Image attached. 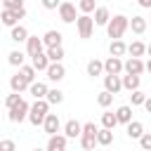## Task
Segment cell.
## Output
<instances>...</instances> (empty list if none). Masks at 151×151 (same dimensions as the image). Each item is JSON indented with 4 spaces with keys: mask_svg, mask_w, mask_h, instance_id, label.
I'll return each instance as SVG.
<instances>
[{
    "mask_svg": "<svg viewBox=\"0 0 151 151\" xmlns=\"http://www.w3.org/2000/svg\"><path fill=\"white\" fill-rule=\"evenodd\" d=\"M7 9H21L24 7V0H7V2H2Z\"/></svg>",
    "mask_w": 151,
    "mask_h": 151,
    "instance_id": "41",
    "label": "cell"
},
{
    "mask_svg": "<svg viewBox=\"0 0 151 151\" xmlns=\"http://www.w3.org/2000/svg\"><path fill=\"white\" fill-rule=\"evenodd\" d=\"M130 28H132V33L142 35V33L146 31V19H144V17H139V14H137V17H132V19H130Z\"/></svg>",
    "mask_w": 151,
    "mask_h": 151,
    "instance_id": "22",
    "label": "cell"
},
{
    "mask_svg": "<svg viewBox=\"0 0 151 151\" xmlns=\"http://www.w3.org/2000/svg\"><path fill=\"white\" fill-rule=\"evenodd\" d=\"M97 142H99V146H109V144L113 142V132H111V127H101V130L97 132Z\"/></svg>",
    "mask_w": 151,
    "mask_h": 151,
    "instance_id": "26",
    "label": "cell"
},
{
    "mask_svg": "<svg viewBox=\"0 0 151 151\" xmlns=\"http://www.w3.org/2000/svg\"><path fill=\"white\" fill-rule=\"evenodd\" d=\"M45 99H47L50 104H61V101H64V92H61V90H50Z\"/></svg>",
    "mask_w": 151,
    "mask_h": 151,
    "instance_id": "35",
    "label": "cell"
},
{
    "mask_svg": "<svg viewBox=\"0 0 151 151\" xmlns=\"http://www.w3.org/2000/svg\"><path fill=\"white\" fill-rule=\"evenodd\" d=\"M47 57H50V61H61V59H64V47H61V45L47 47Z\"/></svg>",
    "mask_w": 151,
    "mask_h": 151,
    "instance_id": "29",
    "label": "cell"
},
{
    "mask_svg": "<svg viewBox=\"0 0 151 151\" xmlns=\"http://www.w3.org/2000/svg\"><path fill=\"white\" fill-rule=\"evenodd\" d=\"M47 78L52 80V83H59V80H64V76H66V68L61 66V61H52L50 66H47Z\"/></svg>",
    "mask_w": 151,
    "mask_h": 151,
    "instance_id": "9",
    "label": "cell"
},
{
    "mask_svg": "<svg viewBox=\"0 0 151 151\" xmlns=\"http://www.w3.org/2000/svg\"><path fill=\"white\" fill-rule=\"evenodd\" d=\"M109 52L113 54V57H123L125 52H127V45L118 38V40H111V45H109Z\"/></svg>",
    "mask_w": 151,
    "mask_h": 151,
    "instance_id": "25",
    "label": "cell"
},
{
    "mask_svg": "<svg viewBox=\"0 0 151 151\" xmlns=\"http://www.w3.org/2000/svg\"><path fill=\"white\" fill-rule=\"evenodd\" d=\"M31 64H33V66H35L38 71H47V66H50L52 61H50V57H47V52H45V54L40 52V54H35V57H31Z\"/></svg>",
    "mask_w": 151,
    "mask_h": 151,
    "instance_id": "19",
    "label": "cell"
},
{
    "mask_svg": "<svg viewBox=\"0 0 151 151\" xmlns=\"http://www.w3.org/2000/svg\"><path fill=\"white\" fill-rule=\"evenodd\" d=\"M47 111H50V101L42 97V99H35V104L31 106V111H28V120L38 127V125H42L45 123V118H47Z\"/></svg>",
    "mask_w": 151,
    "mask_h": 151,
    "instance_id": "2",
    "label": "cell"
},
{
    "mask_svg": "<svg viewBox=\"0 0 151 151\" xmlns=\"http://www.w3.org/2000/svg\"><path fill=\"white\" fill-rule=\"evenodd\" d=\"M28 111H31V106H28V101L26 99H21L17 106H12V109H7V118L12 120V123H21L24 118H28Z\"/></svg>",
    "mask_w": 151,
    "mask_h": 151,
    "instance_id": "4",
    "label": "cell"
},
{
    "mask_svg": "<svg viewBox=\"0 0 151 151\" xmlns=\"http://www.w3.org/2000/svg\"><path fill=\"white\" fill-rule=\"evenodd\" d=\"M19 101H21V92H14V90H12V94L5 99V106H7V109H12V106H17Z\"/></svg>",
    "mask_w": 151,
    "mask_h": 151,
    "instance_id": "37",
    "label": "cell"
},
{
    "mask_svg": "<svg viewBox=\"0 0 151 151\" xmlns=\"http://www.w3.org/2000/svg\"><path fill=\"white\" fill-rule=\"evenodd\" d=\"M78 7H80V12L83 14H90V12H94L97 7H94V0H80L78 2Z\"/></svg>",
    "mask_w": 151,
    "mask_h": 151,
    "instance_id": "38",
    "label": "cell"
},
{
    "mask_svg": "<svg viewBox=\"0 0 151 151\" xmlns=\"http://www.w3.org/2000/svg\"><path fill=\"white\" fill-rule=\"evenodd\" d=\"M104 71H106V73H118V76H120V73L125 71V61H123L120 57H113V54H111V57L104 61Z\"/></svg>",
    "mask_w": 151,
    "mask_h": 151,
    "instance_id": "8",
    "label": "cell"
},
{
    "mask_svg": "<svg viewBox=\"0 0 151 151\" xmlns=\"http://www.w3.org/2000/svg\"><path fill=\"white\" fill-rule=\"evenodd\" d=\"M146 54H149V57H151V45H146Z\"/></svg>",
    "mask_w": 151,
    "mask_h": 151,
    "instance_id": "47",
    "label": "cell"
},
{
    "mask_svg": "<svg viewBox=\"0 0 151 151\" xmlns=\"http://www.w3.org/2000/svg\"><path fill=\"white\" fill-rule=\"evenodd\" d=\"M42 127H45V132H47V134H57V132H59V127H61L59 116H57V113H47V118H45Z\"/></svg>",
    "mask_w": 151,
    "mask_h": 151,
    "instance_id": "12",
    "label": "cell"
},
{
    "mask_svg": "<svg viewBox=\"0 0 151 151\" xmlns=\"http://www.w3.org/2000/svg\"><path fill=\"white\" fill-rule=\"evenodd\" d=\"M139 2V7H144V9H151V0H137Z\"/></svg>",
    "mask_w": 151,
    "mask_h": 151,
    "instance_id": "44",
    "label": "cell"
},
{
    "mask_svg": "<svg viewBox=\"0 0 151 151\" xmlns=\"http://www.w3.org/2000/svg\"><path fill=\"white\" fill-rule=\"evenodd\" d=\"M142 71H146V64H144L139 57H130V59L125 61V73H137V76H142Z\"/></svg>",
    "mask_w": 151,
    "mask_h": 151,
    "instance_id": "11",
    "label": "cell"
},
{
    "mask_svg": "<svg viewBox=\"0 0 151 151\" xmlns=\"http://www.w3.org/2000/svg\"><path fill=\"white\" fill-rule=\"evenodd\" d=\"M146 71H149V73H151V59H149V61H146Z\"/></svg>",
    "mask_w": 151,
    "mask_h": 151,
    "instance_id": "46",
    "label": "cell"
},
{
    "mask_svg": "<svg viewBox=\"0 0 151 151\" xmlns=\"http://www.w3.org/2000/svg\"><path fill=\"white\" fill-rule=\"evenodd\" d=\"M17 21H19L17 12H14V9H7V7H5V9H2V24L12 28V26H17Z\"/></svg>",
    "mask_w": 151,
    "mask_h": 151,
    "instance_id": "27",
    "label": "cell"
},
{
    "mask_svg": "<svg viewBox=\"0 0 151 151\" xmlns=\"http://www.w3.org/2000/svg\"><path fill=\"white\" fill-rule=\"evenodd\" d=\"M94 144H99L97 134H80V146L83 149H94Z\"/></svg>",
    "mask_w": 151,
    "mask_h": 151,
    "instance_id": "33",
    "label": "cell"
},
{
    "mask_svg": "<svg viewBox=\"0 0 151 151\" xmlns=\"http://www.w3.org/2000/svg\"><path fill=\"white\" fill-rule=\"evenodd\" d=\"M130 101H132V106H144L146 94H144L142 90H132V92H130Z\"/></svg>",
    "mask_w": 151,
    "mask_h": 151,
    "instance_id": "32",
    "label": "cell"
},
{
    "mask_svg": "<svg viewBox=\"0 0 151 151\" xmlns=\"http://www.w3.org/2000/svg\"><path fill=\"white\" fill-rule=\"evenodd\" d=\"M109 21H111V12L106 7H97L94 9V24L97 26H106Z\"/></svg>",
    "mask_w": 151,
    "mask_h": 151,
    "instance_id": "18",
    "label": "cell"
},
{
    "mask_svg": "<svg viewBox=\"0 0 151 151\" xmlns=\"http://www.w3.org/2000/svg\"><path fill=\"white\" fill-rule=\"evenodd\" d=\"M9 38H12L14 42H26V40H28V31H26V26H21V24L12 26V33H9Z\"/></svg>",
    "mask_w": 151,
    "mask_h": 151,
    "instance_id": "16",
    "label": "cell"
},
{
    "mask_svg": "<svg viewBox=\"0 0 151 151\" xmlns=\"http://www.w3.org/2000/svg\"><path fill=\"white\" fill-rule=\"evenodd\" d=\"M66 144H68V137L66 134H50V139H47V151H64L66 149Z\"/></svg>",
    "mask_w": 151,
    "mask_h": 151,
    "instance_id": "10",
    "label": "cell"
},
{
    "mask_svg": "<svg viewBox=\"0 0 151 151\" xmlns=\"http://www.w3.org/2000/svg\"><path fill=\"white\" fill-rule=\"evenodd\" d=\"M9 87H12L14 92H24L26 87H31V83L26 80V76H24V73H17V76H12V78H9Z\"/></svg>",
    "mask_w": 151,
    "mask_h": 151,
    "instance_id": "14",
    "label": "cell"
},
{
    "mask_svg": "<svg viewBox=\"0 0 151 151\" xmlns=\"http://www.w3.org/2000/svg\"><path fill=\"white\" fill-rule=\"evenodd\" d=\"M127 28H130V19H127L125 14H116V17H111V21L106 24V33H109L111 40L123 38V33H125Z\"/></svg>",
    "mask_w": 151,
    "mask_h": 151,
    "instance_id": "1",
    "label": "cell"
},
{
    "mask_svg": "<svg viewBox=\"0 0 151 151\" xmlns=\"http://www.w3.org/2000/svg\"><path fill=\"white\" fill-rule=\"evenodd\" d=\"M139 146L146 149V151H151V132H144V134L139 137Z\"/></svg>",
    "mask_w": 151,
    "mask_h": 151,
    "instance_id": "39",
    "label": "cell"
},
{
    "mask_svg": "<svg viewBox=\"0 0 151 151\" xmlns=\"http://www.w3.org/2000/svg\"><path fill=\"white\" fill-rule=\"evenodd\" d=\"M123 90H127V92L139 90V76L137 73H125L123 76Z\"/></svg>",
    "mask_w": 151,
    "mask_h": 151,
    "instance_id": "17",
    "label": "cell"
},
{
    "mask_svg": "<svg viewBox=\"0 0 151 151\" xmlns=\"http://www.w3.org/2000/svg\"><path fill=\"white\" fill-rule=\"evenodd\" d=\"M42 40H45V47L61 45V33H59V31H47V33L42 35Z\"/></svg>",
    "mask_w": 151,
    "mask_h": 151,
    "instance_id": "24",
    "label": "cell"
},
{
    "mask_svg": "<svg viewBox=\"0 0 151 151\" xmlns=\"http://www.w3.org/2000/svg\"><path fill=\"white\" fill-rule=\"evenodd\" d=\"M101 73H106V71H104V61H99V59L87 61V76L97 78V76H101Z\"/></svg>",
    "mask_w": 151,
    "mask_h": 151,
    "instance_id": "23",
    "label": "cell"
},
{
    "mask_svg": "<svg viewBox=\"0 0 151 151\" xmlns=\"http://www.w3.org/2000/svg\"><path fill=\"white\" fill-rule=\"evenodd\" d=\"M97 132H99V127L94 123H85L83 125V134H97Z\"/></svg>",
    "mask_w": 151,
    "mask_h": 151,
    "instance_id": "40",
    "label": "cell"
},
{
    "mask_svg": "<svg viewBox=\"0 0 151 151\" xmlns=\"http://www.w3.org/2000/svg\"><path fill=\"white\" fill-rule=\"evenodd\" d=\"M116 116H118V123H123V125H127V123L132 120V106H127V104H123V106H118V109H116Z\"/></svg>",
    "mask_w": 151,
    "mask_h": 151,
    "instance_id": "21",
    "label": "cell"
},
{
    "mask_svg": "<svg viewBox=\"0 0 151 151\" xmlns=\"http://www.w3.org/2000/svg\"><path fill=\"white\" fill-rule=\"evenodd\" d=\"M127 52H130V57H142V54H146V45L139 42V40H134V42L127 45Z\"/></svg>",
    "mask_w": 151,
    "mask_h": 151,
    "instance_id": "28",
    "label": "cell"
},
{
    "mask_svg": "<svg viewBox=\"0 0 151 151\" xmlns=\"http://www.w3.org/2000/svg\"><path fill=\"white\" fill-rule=\"evenodd\" d=\"M125 132H127L130 139H139V137L144 134V125H142L139 120H130V123L125 125Z\"/></svg>",
    "mask_w": 151,
    "mask_h": 151,
    "instance_id": "15",
    "label": "cell"
},
{
    "mask_svg": "<svg viewBox=\"0 0 151 151\" xmlns=\"http://www.w3.org/2000/svg\"><path fill=\"white\" fill-rule=\"evenodd\" d=\"M28 90H31V94H33L35 99H42V97H47V92H50V90H47V85H45V83H40V80H33Z\"/></svg>",
    "mask_w": 151,
    "mask_h": 151,
    "instance_id": "20",
    "label": "cell"
},
{
    "mask_svg": "<svg viewBox=\"0 0 151 151\" xmlns=\"http://www.w3.org/2000/svg\"><path fill=\"white\" fill-rule=\"evenodd\" d=\"M35 71H38V68H35L33 64H31V66H26V64H24V66H19V73H24L28 83H33V80H35Z\"/></svg>",
    "mask_w": 151,
    "mask_h": 151,
    "instance_id": "34",
    "label": "cell"
},
{
    "mask_svg": "<svg viewBox=\"0 0 151 151\" xmlns=\"http://www.w3.org/2000/svg\"><path fill=\"white\" fill-rule=\"evenodd\" d=\"M76 26H78V35H80L83 40H87V38H92V28H94L97 24H94V19H92L90 14H80L78 21H76Z\"/></svg>",
    "mask_w": 151,
    "mask_h": 151,
    "instance_id": "3",
    "label": "cell"
},
{
    "mask_svg": "<svg viewBox=\"0 0 151 151\" xmlns=\"http://www.w3.org/2000/svg\"><path fill=\"white\" fill-rule=\"evenodd\" d=\"M113 97H116L113 92H109V90H104V92H99V94H97V104L106 109V106H111V101H113Z\"/></svg>",
    "mask_w": 151,
    "mask_h": 151,
    "instance_id": "30",
    "label": "cell"
},
{
    "mask_svg": "<svg viewBox=\"0 0 151 151\" xmlns=\"http://www.w3.org/2000/svg\"><path fill=\"white\" fill-rule=\"evenodd\" d=\"M144 109H146V113H151V97H146V101H144Z\"/></svg>",
    "mask_w": 151,
    "mask_h": 151,
    "instance_id": "45",
    "label": "cell"
},
{
    "mask_svg": "<svg viewBox=\"0 0 151 151\" xmlns=\"http://www.w3.org/2000/svg\"><path fill=\"white\" fill-rule=\"evenodd\" d=\"M59 5H61V0H42L45 9H59Z\"/></svg>",
    "mask_w": 151,
    "mask_h": 151,
    "instance_id": "42",
    "label": "cell"
},
{
    "mask_svg": "<svg viewBox=\"0 0 151 151\" xmlns=\"http://www.w3.org/2000/svg\"><path fill=\"white\" fill-rule=\"evenodd\" d=\"M0 149H2V151H14V142L5 139V142H0Z\"/></svg>",
    "mask_w": 151,
    "mask_h": 151,
    "instance_id": "43",
    "label": "cell"
},
{
    "mask_svg": "<svg viewBox=\"0 0 151 151\" xmlns=\"http://www.w3.org/2000/svg\"><path fill=\"white\" fill-rule=\"evenodd\" d=\"M42 47H45V40H42V38H38V35H28V40H26V54H28V57L40 54Z\"/></svg>",
    "mask_w": 151,
    "mask_h": 151,
    "instance_id": "7",
    "label": "cell"
},
{
    "mask_svg": "<svg viewBox=\"0 0 151 151\" xmlns=\"http://www.w3.org/2000/svg\"><path fill=\"white\" fill-rule=\"evenodd\" d=\"M64 134L68 137V139H76V137H80L83 134V125L78 123V120H66V125H64Z\"/></svg>",
    "mask_w": 151,
    "mask_h": 151,
    "instance_id": "13",
    "label": "cell"
},
{
    "mask_svg": "<svg viewBox=\"0 0 151 151\" xmlns=\"http://www.w3.org/2000/svg\"><path fill=\"white\" fill-rule=\"evenodd\" d=\"M104 90L118 94V92L123 90V78H120L118 73H106V76H104Z\"/></svg>",
    "mask_w": 151,
    "mask_h": 151,
    "instance_id": "6",
    "label": "cell"
},
{
    "mask_svg": "<svg viewBox=\"0 0 151 151\" xmlns=\"http://www.w3.org/2000/svg\"><path fill=\"white\" fill-rule=\"evenodd\" d=\"M101 125H104V127H111V130H113V127L118 125V116H116V113H111V111L101 113Z\"/></svg>",
    "mask_w": 151,
    "mask_h": 151,
    "instance_id": "31",
    "label": "cell"
},
{
    "mask_svg": "<svg viewBox=\"0 0 151 151\" xmlns=\"http://www.w3.org/2000/svg\"><path fill=\"white\" fill-rule=\"evenodd\" d=\"M9 64L12 66H24V52H19V50L9 52Z\"/></svg>",
    "mask_w": 151,
    "mask_h": 151,
    "instance_id": "36",
    "label": "cell"
},
{
    "mask_svg": "<svg viewBox=\"0 0 151 151\" xmlns=\"http://www.w3.org/2000/svg\"><path fill=\"white\" fill-rule=\"evenodd\" d=\"M59 19L64 21V24H73V21H78V14H76V5L73 2H61L59 5Z\"/></svg>",
    "mask_w": 151,
    "mask_h": 151,
    "instance_id": "5",
    "label": "cell"
}]
</instances>
